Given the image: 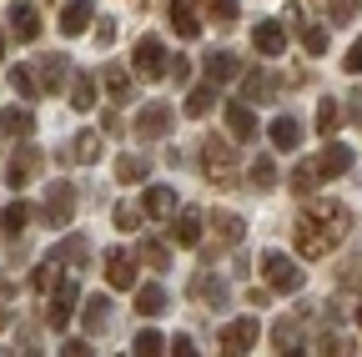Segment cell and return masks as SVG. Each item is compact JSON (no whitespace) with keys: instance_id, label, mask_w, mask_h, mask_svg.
<instances>
[{"instance_id":"1","label":"cell","mask_w":362,"mask_h":357,"mask_svg":"<svg viewBox=\"0 0 362 357\" xmlns=\"http://www.w3.org/2000/svg\"><path fill=\"white\" fill-rule=\"evenodd\" d=\"M347 227H352V211H347L342 201H312V206L297 216L292 237H297V252H302V257H327V252L347 237Z\"/></svg>"},{"instance_id":"2","label":"cell","mask_w":362,"mask_h":357,"mask_svg":"<svg viewBox=\"0 0 362 357\" xmlns=\"http://www.w3.org/2000/svg\"><path fill=\"white\" fill-rule=\"evenodd\" d=\"M202 166H206V176H211L216 187H232L237 182V146L221 141V136L202 141Z\"/></svg>"},{"instance_id":"3","label":"cell","mask_w":362,"mask_h":357,"mask_svg":"<svg viewBox=\"0 0 362 357\" xmlns=\"http://www.w3.org/2000/svg\"><path fill=\"white\" fill-rule=\"evenodd\" d=\"M262 277H267V287L272 292H302V267L287 257V252H262Z\"/></svg>"},{"instance_id":"4","label":"cell","mask_w":362,"mask_h":357,"mask_svg":"<svg viewBox=\"0 0 362 357\" xmlns=\"http://www.w3.org/2000/svg\"><path fill=\"white\" fill-rule=\"evenodd\" d=\"M257 337H262L257 317H237V322H226V327L216 332V347H221L226 357H242V352H252V347H257Z\"/></svg>"},{"instance_id":"5","label":"cell","mask_w":362,"mask_h":357,"mask_svg":"<svg viewBox=\"0 0 362 357\" xmlns=\"http://www.w3.org/2000/svg\"><path fill=\"white\" fill-rule=\"evenodd\" d=\"M131 66H136V76H141V81H161L171 61H166V46H161V40H156V35H146V40H136Z\"/></svg>"},{"instance_id":"6","label":"cell","mask_w":362,"mask_h":357,"mask_svg":"<svg viewBox=\"0 0 362 357\" xmlns=\"http://www.w3.org/2000/svg\"><path fill=\"white\" fill-rule=\"evenodd\" d=\"M40 216L51 221V227H71V216H76V187H71V182H56L51 192H45Z\"/></svg>"},{"instance_id":"7","label":"cell","mask_w":362,"mask_h":357,"mask_svg":"<svg viewBox=\"0 0 362 357\" xmlns=\"http://www.w3.org/2000/svg\"><path fill=\"white\" fill-rule=\"evenodd\" d=\"M76 302H81V287H76V282H61L56 292H45V322H51V327H66L71 312H76Z\"/></svg>"},{"instance_id":"8","label":"cell","mask_w":362,"mask_h":357,"mask_svg":"<svg viewBox=\"0 0 362 357\" xmlns=\"http://www.w3.org/2000/svg\"><path fill=\"white\" fill-rule=\"evenodd\" d=\"M101 262H106V282H111L116 292H131V287H136V262H131L126 247H111Z\"/></svg>"},{"instance_id":"9","label":"cell","mask_w":362,"mask_h":357,"mask_svg":"<svg viewBox=\"0 0 362 357\" xmlns=\"http://www.w3.org/2000/svg\"><path fill=\"white\" fill-rule=\"evenodd\" d=\"M171 106H141V111H136V136H141V141H156V136H166V131H171Z\"/></svg>"},{"instance_id":"10","label":"cell","mask_w":362,"mask_h":357,"mask_svg":"<svg viewBox=\"0 0 362 357\" xmlns=\"http://www.w3.org/2000/svg\"><path fill=\"white\" fill-rule=\"evenodd\" d=\"M35 171H40V151H35V146H21V151L11 156V166H6V182L21 192V187L35 182Z\"/></svg>"},{"instance_id":"11","label":"cell","mask_w":362,"mask_h":357,"mask_svg":"<svg viewBox=\"0 0 362 357\" xmlns=\"http://www.w3.org/2000/svg\"><path fill=\"white\" fill-rule=\"evenodd\" d=\"M252 46H257L262 56H282V51H287L282 21H257V25H252Z\"/></svg>"},{"instance_id":"12","label":"cell","mask_w":362,"mask_h":357,"mask_svg":"<svg viewBox=\"0 0 362 357\" xmlns=\"http://www.w3.org/2000/svg\"><path fill=\"white\" fill-rule=\"evenodd\" d=\"M192 302H197V307H221V302H226V282H221L216 272H197V277H192Z\"/></svg>"},{"instance_id":"13","label":"cell","mask_w":362,"mask_h":357,"mask_svg":"<svg viewBox=\"0 0 362 357\" xmlns=\"http://www.w3.org/2000/svg\"><path fill=\"white\" fill-rule=\"evenodd\" d=\"M66 76H71V61H66V56H40V61H35V81H40V91H61Z\"/></svg>"},{"instance_id":"14","label":"cell","mask_w":362,"mask_h":357,"mask_svg":"<svg viewBox=\"0 0 362 357\" xmlns=\"http://www.w3.org/2000/svg\"><path fill=\"white\" fill-rule=\"evenodd\" d=\"M11 30H16V40H35L40 35V11L30 6V0H16L11 6Z\"/></svg>"},{"instance_id":"15","label":"cell","mask_w":362,"mask_h":357,"mask_svg":"<svg viewBox=\"0 0 362 357\" xmlns=\"http://www.w3.org/2000/svg\"><path fill=\"white\" fill-rule=\"evenodd\" d=\"M267 136H272V146L297 151V146H302V121H297V116H277V121L267 126Z\"/></svg>"},{"instance_id":"16","label":"cell","mask_w":362,"mask_h":357,"mask_svg":"<svg viewBox=\"0 0 362 357\" xmlns=\"http://www.w3.org/2000/svg\"><path fill=\"white\" fill-rule=\"evenodd\" d=\"M327 182V176H322V161H317V156H307V161H297L292 166V192H317V187H322Z\"/></svg>"},{"instance_id":"17","label":"cell","mask_w":362,"mask_h":357,"mask_svg":"<svg viewBox=\"0 0 362 357\" xmlns=\"http://www.w3.org/2000/svg\"><path fill=\"white\" fill-rule=\"evenodd\" d=\"M171 237H176V247H197L202 242V211H181L176 221H171Z\"/></svg>"},{"instance_id":"18","label":"cell","mask_w":362,"mask_h":357,"mask_svg":"<svg viewBox=\"0 0 362 357\" xmlns=\"http://www.w3.org/2000/svg\"><path fill=\"white\" fill-rule=\"evenodd\" d=\"M81 307H86V312H81L86 332H106V327H111V297H86Z\"/></svg>"},{"instance_id":"19","label":"cell","mask_w":362,"mask_h":357,"mask_svg":"<svg viewBox=\"0 0 362 357\" xmlns=\"http://www.w3.org/2000/svg\"><path fill=\"white\" fill-rule=\"evenodd\" d=\"M61 267H66V262H61V257L51 252V257H45V262L35 267V277H30V287H35V292H56V287L66 282V277H61Z\"/></svg>"},{"instance_id":"20","label":"cell","mask_w":362,"mask_h":357,"mask_svg":"<svg viewBox=\"0 0 362 357\" xmlns=\"http://www.w3.org/2000/svg\"><path fill=\"white\" fill-rule=\"evenodd\" d=\"M226 131H232L237 141H252V136H257V116H252V106H226Z\"/></svg>"},{"instance_id":"21","label":"cell","mask_w":362,"mask_h":357,"mask_svg":"<svg viewBox=\"0 0 362 357\" xmlns=\"http://www.w3.org/2000/svg\"><path fill=\"white\" fill-rule=\"evenodd\" d=\"M90 25V0H66V11H61V30L66 35H81Z\"/></svg>"},{"instance_id":"22","label":"cell","mask_w":362,"mask_h":357,"mask_svg":"<svg viewBox=\"0 0 362 357\" xmlns=\"http://www.w3.org/2000/svg\"><path fill=\"white\" fill-rule=\"evenodd\" d=\"M211 227H216V242L237 247V242H242V227H247V221H242L237 211H216V216H211Z\"/></svg>"},{"instance_id":"23","label":"cell","mask_w":362,"mask_h":357,"mask_svg":"<svg viewBox=\"0 0 362 357\" xmlns=\"http://www.w3.org/2000/svg\"><path fill=\"white\" fill-rule=\"evenodd\" d=\"M171 30H176V35H187V40L202 35V25H197V16H192L187 0H171Z\"/></svg>"},{"instance_id":"24","label":"cell","mask_w":362,"mask_h":357,"mask_svg":"<svg viewBox=\"0 0 362 357\" xmlns=\"http://www.w3.org/2000/svg\"><path fill=\"white\" fill-rule=\"evenodd\" d=\"M25 221H30V206H25V201L0 206V232H6V237H21V232H25Z\"/></svg>"},{"instance_id":"25","label":"cell","mask_w":362,"mask_h":357,"mask_svg":"<svg viewBox=\"0 0 362 357\" xmlns=\"http://www.w3.org/2000/svg\"><path fill=\"white\" fill-rule=\"evenodd\" d=\"M136 312H141V317H161L166 312V292L151 282V287H136Z\"/></svg>"},{"instance_id":"26","label":"cell","mask_w":362,"mask_h":357,"mask_svg":"<svg viewBox=\"0 0 362 357\" xmlns=\"http://www.w3.org/2000/svg\"><path fill=\"white\" fill-rule=\"evenodd\" d=\"M317 161H322V176H342V171L352 166V151L337 141V146H322V151H317Z\"/></svg>"},{"instance_id":"27","label":"cell","mask_w":362,"mask_h":357,"mask_svg":"<svg viewBox=\"0 0 362 357\" xmlns=\"http://www.w3.org/2000/svg\"><path fill=\"white\" fill-rule=\"evenodd\" d=\"M0 131H6V136H30V131H35V116H30L25 106H11L6 116H0Z\"/></svg>"},{"instance_id":"28","label":"cell","mask_w":362,"mask_h":357,"mask_svg":"<svg viewBox=\"0 0 362 357\" xmlns=\"http://www.w3.org/2000/svg\"><path fill=\"white\" fill-rule=\"evenodd\" d=\"M71 106H76V111H90V106H96V76L81 71V76L71 81Z\"/></svg>"},{"instance_id":"29","label":"cell","mask_w":362,"mask_h":357,"mask_svg":"<svg viewBox=\"0 0 362 357\" xmlns=\"http://www.w3.org/2000/svg\"><path fill=\"white\" fill-rule=\"evenodd\" d=\"M146 171H151V161H146V156H121V161H116V182H121V187L146 182Z\"/></svg>"},{"instance_id":"30","label":"cell","mask_w":362,"mask_h":357,"mask_svg":"<svg viewBox=\"0 0 362 357\" xmlns=\"http://www.w3.org/2000/svg\"><path fill=\"white\" fill-rule=\"evenodd\" d=\"M101 151H106V141L96 136V131H81V136L71 141V161H96Z\"/></svg>"},{"instance_id":"31","label":"cell","mask_w":362,"mask_h":357,"mask_svg":"<svg viewBox=\"0 0 362 357\" xmlns=\"http://www.w3.org/2000/svg\"><path fill=\"white\" fill-rule=\"evenodd\" d=\"M146 216H176V197L166 192V187H146Z\"/></svg>"},{"instance_id":"32","label":"cell","mask_w":362,"mask_h":357,"mask_svg":"<svg viewBox=\"0 0 362 357\" xmlns=\"http://www.w3.org/2000/svg\"><path fill=\"white\" fill-rule=\"evenodd\" d=\"M206 76H211V86H216V81H232V76H237V56H232V51H211V56H206Z\"/></svg>"},{"instance_id":"33","label":"cell","mask_w":362,"mask_h":357,"mask_svg":"<svg viewBox=\"0 0 362 357\" xmlns=\"http://www.w3.org/2000/svg\"><path fill=\"white\" fill-rule=\"evenodd\" d=\"M272 342H277V352H297V342H302V327H297V317H282L277 327H272Z\"/></svg>"},{"instance_id":"34","label":"cell","mask_w":362,"mask_h":357,"mask_svg":"<svg viewBox=\"0 0 362 357\" xmlns=\"http://www.w3.org/2000/svg\"><path fill=\"white\" fill-rule=\"evenodd\" d=\"M11 86H16V96H25V101H35V96H40V81H35V71H30V66H11Z\"/></svg>"},{"instance_id":"35","label":"cell","mask_w":362,"mask_h":357,"mask_svg":"<svg viewBox=\"0 0 362 357\" xmlns=\"http://www.w3.org/2000/svg\"><path fill=\"white\" fill-rule=\"evenodd\" d=\"M247 182H252V192H267L272 182H277V166H272V156H257V161H252Z\"/></svg>"},{"instance_id":"36","label":"cell","mask_w":362,"mask_h":357,"mask_svg":"<svg viewBox=\"0 0 362 357\" xmlns=\"http://www.w3.org/2000/svg\"><path fill=\"white\" fill-rule=\"evenodd\" d=\"M171 342L161 337V332H136V342H131V352L136 357H156V352H166Z\"/></svg>"},{"instance_id":"37","label":"cell","mask_w":362,"mask_h":357,"mask_svg":"<svg viewBox=\"0 0 362 357\" xmlns=\"http://www.w3.org/2000/svg\"><path fill=\"white\" fill-rule=\"evenodd\" d=\"M337 126H342V106L322 101V111H317V131H322V136H337Z\"/></svg>"},{"instance_id":"38","label":"cell","mask_w":362,"mask_h":357,"mask_svg":"<svg viewBox=\"0 0 362 357\" xmlns=\"http://www.w3.org/2000/svg\"><path fill=\"white\" fill-rule=\"evenodd\" d=\"M106 91H111V101H131V76H126L121 66L106 71Z\"/></svg>"},{"instance_id":"39","label":"cell","mask_w":362,"mask_h":357,"mask_svg":"<svg viewBox=\"0 0 362 357\" xmlns=\"http://www.w3.org/2000/svg\"><path fill=\"white\" fill-rule=\"evenodd\" d=\"M56 257H61L66 267H81V262H86V237H66V242L56 247Z\"/></svg>"},{"instance_id":"40","label":"cell","mask_w":362,"mask_h":357,"mask_svg":"<svg viewBox=\"0 0 362 357\" xmlns=\"http://www.w3.org/2000/svg\"><path fill=\"white\" fill-rule=\"evenodd\" d=\"M211 101H216L211 86H197V91L187 96V116H206V111H211Z\"/></svg>"},{"instance_id":"41","label":"cell","mask_w":362,"mask_h":357,"mask_svg":"<svg viewBox=\"0 0 362 357\" xmlns=\"http://www.w3.org/2000/svg\"><path fill=\"white\" fill-rule=\"evenodd\" d=\"M302 46H307L312 56H322V51H327V30H322V25H302Z\"/></svg>"},{"instance_id":"42","label":"cell","mask_w":362,"mask_h":357,"mask_svg":"<svg viewBox=\"0 0 362 357\" xmlns=\"http://www.w3.org/2000/svg\"><path fill=\"white\" fill-rule=\"evenodd\" d=\"M206 11H211V21L232 25V21H237V0H206Z\"/></svg>"},{"instance_id":"43","label":"cell","mask_w":362,"mask_h":357,"mask_svg":"<svg viewBox=\"0 0 362 357\" xmlns=\"http://www.w3.org/2000/svg\"><path fill=\"white\" fill-rule=\"evenodd\" d=\"M141 257H146V262H151V267H156V272H166V262H171V257H166V247H161V242H141Z\"/></svg>"},{"instance_id":"44","label":"cell","mask_w":362,"mask_h":357,"mask_svg":"<svg viewBox=\"0 0 362 357\" xmlns=\"http://www.w3.org/2000/svg\"><path fill=\"white\" fill-rule=\"evenodd\" d=\"M111 216H116V227H121V232H136V221H141V216H136V206H131V201H121V206H116Z\"/></svg>"},{"instance_id":"45","label":"cell","mask_w":362,"mask_h":357,"mask_svg":"<svg viewBox=\"0 0 362 357\" xmlns=\"http://www.w3.org/2000/svg\"><path fill=\"white\" fill-rule=\"evenodd\" d=\"M347 76H362V40H352V51H347Z\"/></svg>"},{"instance_id":"46","label":"cell","mask_w":362,"mask_h":357,"mask_svg":"<svg viewBox=\"0 0 362 357\" xmlns=\"http://www.w3.org/2000/svg\"><path fill=\"white\" fill-rule=\"evenodd\" d=\"M171 352H176V357H192V352H197V342L181 332V337H171Z\"/></svg>"},{"instance_id":"47","label":"cell","mask_w":362,"mask_h":357,"mask_svg":"<svg viewBox=\"0 0 362 357\" xmlns=\"http://www.w3.org/2000/svg\"><path fill=\"white\" fill-rule=\"evenodd\" d=\"M166 76H176V86H181V81H187V76H192V61H181V56H176V61L166 66Z\"/></svg>"},{"instance_id":"48","label":"cell","mask_w":362,"mask_h":357,"mask_svg":"<svg viewBox=\"0 0 362 357\" xmlns=\"http://www.w3.org/2000/svg\"><path fill=\"white\" fill-rule=\"evenodd\" d=\"M111 40H116V25L111 21H96V46H111Z\"/></svg>"},{"instance_id":"49","label":"cell","mask_w":362,"mask_h":357,"mask_svg":"<svg viewBox=\"0 0 362 357\" xmlns=\"http://www.w3.org/2000/svg\"><path fill=\"white\" fill-rule=\"evenodd\" d=\"M242 91H247V96H262V91H267V81H262V76H257V71H252V76H247V81H242Z\"/></svg>"},{"instance_id":"50","label":"cell","mask_w":362,"mask_h":357,"mask_svg":"<svg viewBox=\"0 0 362 357\" xmlns=\"http://www.w3.org/2000/svg\"><path fill=\"white\" fill-rule=\"evenodd\" d=\"M61 352H66V357H86V352H90V347H86V342H81V337H71V342H66V347H61Z\"/></svg>"},{"instance_id":"51","label":"cell","mask_w":362,"mask_h":357,"mask_svg":"<svg viewBox=\"0 0 362 357\" xmlns=\"http://www.w3.org/2000/svg\"><path fill=\"white\" fill-rule=\"evenodd\" d=\"M0 292H11V277H6V272H0Z\"/></svg>"},{"instance_id":"52","label":"cell","mask_w":362,"mask_h":357,"mask_svg":"<svg viewBox=\"0 0 362 357\" xmlns=\"http://www.w3.org/2000/svg\"><path fill=\"white\" fill-rule=\"evenodd\" d=\"M6 322H11V312H6V307H0V327H6Z\"/></svg>"},{"instance_id":"53","label":"cell","mask_w":362,"mask_h":357,"mask_svg":"<svg viewBox=\"0 0 362 357\" xmlns=\"http://www.w3.org/2000/svg\"><path fill=\"white\" fill-rule=\"evenodd\" d=\"M0 56H6V35H0Z\"/></svg>"},{"instance_id":"54","label":"cell","mask_w":362,"mask_h":357,"mask_svg":"<svg viewBox=\"0 0 362 357\" xmlns=\"http://www.w3.org/2000/svg\"><path fill=\"white\" fill-rule=\"evenodd\" d=\"M357 322H362V307H357Z\"/></svg>"}]
</instances>
